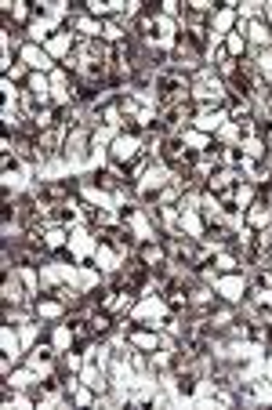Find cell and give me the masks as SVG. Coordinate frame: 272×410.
Masks as SVG:
<instances>
[{"mask_svg":"<svg viewBox=\"0 0 272 410\" xmlns=\"http://www.w3.org/2000/svg\"><path fill=\"white\" fill-rule=\"evenodd\" d=\"M134 152H138V142H134V138H120L116 149H113L116 160H127V156H134Z\"/></svg>","mask_w":272,"mask_h":410,"instance_id":"1","label":"cell"},{"mask_svg":"<svg viewBox=\"0 0 272 410\" xmlns=\"http://www.w3.org/2000/svg\"><path fill=\"white\" fill-rule=\"evenodd\" d=\"M91 330H94V334H106V330H109V320H106V316H94V320H91Z\"/></svg>","mask_w":272,"mask_h":410,"instance_id":"2","label":"cell"}]
</instances>
